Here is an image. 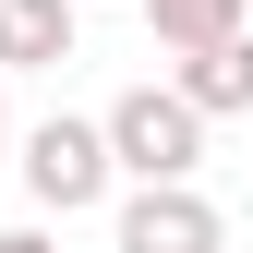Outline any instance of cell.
<instances>
[{
  "label": "cell",
  "mask_w": 253,
  "mask_h": 253,
  "mask_svg": "<svg viewBox=\"0 0 253 253\" xmlns=\"http://www.w3.org/2000/svg\"><path fill=\"white\" fill-rule=\"evenodd\" d=\"M109 169H133V181H193L205 169V121L169 97V84H133V97H109Z\"/></svg>",
  "instance_id": "6da1fadb"
},
{
  "label": "cell",
  "mask_w": 253,
  "mask_h": 253,
  "mask_svg": "<svg viewBox=\"0 0 253 253\" xmlns=\"http://www.w3.org/2000/svg\"><path fill=\"white\" fill-rule=\"evenodd\" d=\"M109 133L97 121H37L24 133V193H37L48 217H84V205H109Z\"/></svg>",
  "instance_id": "7a4b0ae2"
},
{
  "label": "cell",
  "mask_w": 253,
  "mask_h": 253,
  "mask_svg": "<svg viewBox=\"0 0 253 253\" xmlns=\"http://www.w3.org/2000/svg\"><path fill=\"white\" fill-rule=\"evenodd\" d=\"M121 253H229V217H217L193 181H133V205H121Z\"/></svg>",
  "instance_id": "3957f363"
},
{
  "label": "cell",
  "mask_w": 253,
  "mask_h": 253,
  "mask_svg": "<svg viewBox=\"0 0 253 253\" xmlns=\"http://www.w3.org/2000/svg\"><path fill=\"white\" fill-rule=\"evenodd\" d=\"M169 97L193 109V121H253V24H241V37H217V48H181Z\"/></svg>",
  "instance_id": "277c9868"
},
{
  "label": "cell",
  "mask_w": 253,
  "mask_h": 253,
  "mask_svg": "<svg viewBox=\"0 0 253 253\" xmlns=\"http://www.w3.org/2000/svg\"><path fill=\"white\" fill-rule=\"evenodd\" d=\"M73 12H84V0H0V73L73 60Z\"/></svg>",
  "instance_id": "5b68a950"
},
{
  "label": "cell",
  "mask_w": 253,
  "mask_h": 253,
  "mask_svg": "<svg viewBox=\"0 0 253 253\" xmlns=\"http://www.w3.org/2000/svg\"><path fill=\"white\" fill-rule=\"evenodd\" d=\"M145 24H157V48H217V37H241V0H145Z\"/></svg>",
  "instance_id": "8992f818"
},
{
  "label": "cell",
  "mask_w": 253,
  "mask_h": 253,
  "mask_svg": "<svg viewBox=\"0 0 253 253\" xmlns=\"http://www.w3.org/2000/svg\"><path fill=\"white\" fill-rule=\"evenodd\" d=\"M0 253H60V241L48 229H0Z\"/></svg>",
  "instance_id": "52a82bcc"
},
{
  "label": "cell",
  "mask_w": 253,
  "mask_h": 253,
  "mask_svg": "<svg viewBox=\"0 0 253 253\" xmlns=\"http://www.w3.org/2000/svg\"><path fill=\"white\" fill-rule=\"evenodd\" d=\"M0 84H12V73H0Z\"/></svg>",
  "instance_id": "ba28073f"
}]
</instances>
